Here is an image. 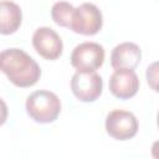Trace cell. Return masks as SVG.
Here are the masks:
<instances>
[{
    "instance_id": "obj_1",
    "label": "cell",
    "mask_w": 159,
    "mask_h": 159,
    "mask_svg": "<svg viewBox=\"0 0 159 159\" xmlns=\"http://www.w3.org/2000/svg\"><path fill=\"white\" fill-rule=\"evenodd\" d=\"M1 71L10 82L17 87L26 88L34 86L41 77L39 63L24 50L6 48L0 53Z\"/></svg>"
},
{
    "instance_id": "obj_2",
    "label": "cell",
    "mask_w": 159,
    "mask_h": 159,
    "mask_svg": "<svg viewBox=\"0 0 159 159\" xmlns=\"http://www.w3.org/2000/svg\"><path fill=\"white\" fill-rule=\"evenodd\" d=\"M26 112L37 123H52L61 113V101L56 93L46 89L32 92L25 103Z\"/></svg>"
},
{
    "instance_id": "obj_3",
    "label": "cell",
    "mask_w": 159,
    "mask_h": 159,
    "mask_svg": "<svg viewBox=\"0 0 159 159\" xmlns=\"http://www.w3.org/2000/svg\"><path fill=\"white\" fill-rule=\"evenodd\" d=\"M102 25L103 16L101 10L92 2H83L75 7L68 29L80 35L92 36L102 29Z\"/></svg>"
},
{
    "instance_id": "obj_4",
    "label": "cell",
    "mask_w": 159,
    "mask_h": 159,
    "mask_svg": "<svg viewBox=\"0 0 159 159\" xmlns=\"http://www.w3.org/2000/svg\"><path fill=\"white\" fill-rule=\"evenodd\" d=\"M106 132L108 135L117 140H128L138 132V120L135 116L124 109L111 111L104 122Z\"/></svg>"
},
{
    "instance_id": "obj_5",
    "label": "cell",
    "mask_w": 159,
    "mask_h": 159,
    "mask_svg": "<svg viewBox=\"0 0 159 159\" xmlns=\"http://www.w3.org/2000/svg\"><path fill=\"white\" fill-rule=\"evenodd\" d=\"M102 89L103 81L96 71H77L71 78V91L81 102H94Z\"/></svg>"
},
{
    "instance_id": "obj_6",
    "label": "cell",
    "mask_w": 159,
    "mask_h": 159,
    "mask_svg": "<svg viewBox=\"0 0 159 159\" xmlns=\"http://www.w3.org/2000/svg\"><path fill=\"white\" fill-rule=\"evenodd\" d=\"M70 60L77 71H96L104 62V48L97 42L86 41L73 48Z\"/></svg>"
},
{
    "instance_id": "obj_7",
    "label": "cell",
    "mask_w": 159,
    "mask_h": 159,
    "mask_svg": "<svg viewBox=\"0 0 159 159\" xmlns=\"http://www.w3.org/2000/svg\"><path fill=\"white\" fill-rule=\"evenodd\" d=\"M32 46L36 52L46 60L53 61L62 55L63 43L60 35L51 27L42 26L32 35Z\"/></svg>"
},
{
    "instance_id": "obj_8",
    "label": "cell",
    "mask_w": 159,
    "mask_h": 159,
    "mask_svg": "<svg viewBox=\"0 0 159 159\" xmlns=\"http://www.w3.org/2000/svg\"><path fill=\"white\" fill-rule=\"evenodd\" d=\"M139 89V78L134 70L117 68L109 77V91L119 99H129Z\"/></svg>"
},
{
    "instance_id": "obj_9",
    "label": "cell",
    "mask_w": 159,
    "mask_h": 159,
    "mask_svg": "<svg viewBox=\"0 0 159 159\" xmlns=\"http://www.w3.org/2000/svg\"><path fill=\"white\" fill-rule=\"evenodd\" d=\"M142 58V50L134 42H122L117 45L111 53V65L117 68L134 70Z\"/></svg>"
},
{
    "instance_id": "obj_10",
    "label": "cell",
    "mask_w": 159,
    "mask_h": 159,
    "mask_svg": "<svg viewBox=\"0 0 159 159\" xmlns=\"http://www.w3.org/2000/svg\"><path fill=\"white\" fill-rule=\"evenodd\" d=\"M22 12L17 4L9 0L0 2V31L2 35L14 34L21 25Z\"/></svg>"
},
{
    "instance_id": "obj_11",
    "label": "cell",
    "mask_w": 159,
    "mask_h": 159,
    "mask_svg": "<svg viewBox=\"0 0 159 159\" xmlns=\"http://www.w3.org/2000/svg\"><path fill=\"white\" fill-rule=\"evenodd\" d=\"M75 6L67 1H57L51 7V17L58 26L70 27Z\"/></svg>"
},
{
    "instance_id": "obj_12",
    "label": "cell",
    "mask_w": 159,
    "mask_h": 159,
    "mask_svg": "<svg viewBox=\"0 0 159 159\" xmlns=\"http://www.w3.org/2000/svg\"><path fill=\"white\" fill-rule=\"evenodd\" d=\"M145 78L149 87L153 91L159 92V61H155L147 67Z\"/></svg>"
},
{
    "instance_id": "obj_13",
    "label": "cell",
    "mask_w": 159,
    "mask_h": 159,
    "mask_svg": "<svg viewBox=\"0 0 159 159\" xmlns=\"http://www.w3.org/2000/svg\"><path fill=\"white\" fill-rule=\"evenodd\" d=\"M152 155H153V158L159 159V140L153 143V145H152Z\"/></svg>"
},
{
    "instance_id": "obj_14",
    "label": "cell",
    "mask_w": 159,
    "mask_h": 159,
    "mask_svg": "<svg viewBox=\"0 0 159 159\" xmlns=\"http://www.w3.org/2000/svg\"><path fill=\"white\" fill-rule=\"evenodd\" d=\"M157 124H158V127H159V112H158V116H157Z\"/></svg>"
}]
</instances>
